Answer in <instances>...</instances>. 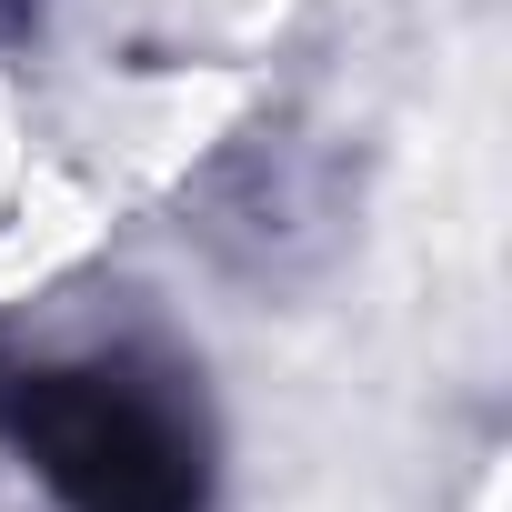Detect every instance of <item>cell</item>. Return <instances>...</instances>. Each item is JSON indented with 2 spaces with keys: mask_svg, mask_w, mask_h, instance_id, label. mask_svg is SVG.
Returning <instances> with one entry per match:
<instances>
[{
  "mask_svg": "<svg viewBox=\"0 0 512 512\" xmlns=\"http://www.w3.org/2000/svg\"><path fill=\"white\" fill-rule=\"evenodd\" d=\"M0 442H11L71 512H201L211 452L171 372L141 362H41L0 372Z\"/></svg>",
  "mask_w": 512,
  "mask_h": 512,
  "instance_id": "1",
  "label": "cell"
}]
</instances>
